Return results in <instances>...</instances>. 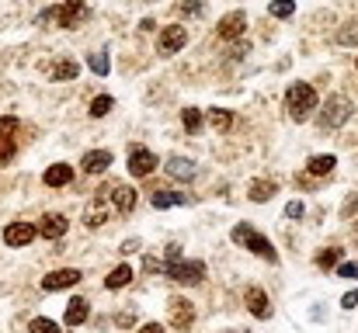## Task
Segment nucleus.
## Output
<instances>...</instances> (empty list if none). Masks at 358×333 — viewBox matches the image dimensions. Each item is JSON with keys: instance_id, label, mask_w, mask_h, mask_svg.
I'll list each match as a JSON object with an SVG mask.
<instances>
[{"instance_id": "f257e3e1", "label": "nucleus", "mask_w": 358, "mask_h": 333, "mask_svg": "<svg viewBox=\"0 0 358 333\" xmlns=\"http://www.w3.org/2000/svg\"><path fill=\"white\" fill-rule=\"evenodd\" d=\"M234 243H240L243 250H250V253H257V257H264L268 264H278V253H275V246H271V239L268 236H261L254 225H247V222H240L234 225Z\"/></svg>"}, {"instance_id": "f03ea898", "label": "nucleus", "mask_w": 358, "mask_h": 333, "mask_svg": "<svg viewBox=\"0 0 358 333\" xmlns=\"http://www.w3.org/2000/svg\"><path fill=\"white\" fill-rule=\"evenodd\" d=\"M285 105H289V114H292L296 121H306V114L317 108V91H313L310 84H292V87L285 91Z\"/></svg>"}, {"instance_id": "7ed1b4c3", "label": "nucleus", "mask_w": 358, "mask_h": 333, "mask_svg": "<svg viewBox=\"0 0 358 333\" xmlns=\"http://www.w3.org/2000/svg\"><path fill=\"white\" fill-rule=\"evenodd\" d=\"M164 274L171 281H178V285H199L206 278V264L202 260H181V257H174V260L164 264Z\"/></svg>"}, {"instance_id": "20e7f679", "label": "nucleus", "mask_w": 358, "mask_h": 333, "mask_svg": "<svg viewBox=\"0 0 358 333\" xmlns=\"http://www.w3.org/2000/svg\"><path fill=\"white\" fill-rule=\"evenodd\" d=\"M108 188H112V184L98 188V191H94V202H91V205L84 209V222H87V229H98V225H105V222H108V216H112Z\"/></svg>"}, {"instance_id": "39448f33", "label": "nucleus", "mask_w": 358, "mask_h": 333, "mask_svg": "<svg viewBox=\"0 0 358 333\" xmlns=\"http://www.w3.org/2000/svg\"><path fill=\"white\" fill-rule=\"evenodd\" d=\"M348 118H352V101H348L345 94L327 98V105H324V125H327V128H341Z\"/></svg>"}, {"instance_id": "423d86ee", "label": "nucleus", "mask_w": 358, "mask_h": 333, "mask_svg": "<svg viewBox=\"0 0 358 333\" xmlns=\"http://www.w3.org/2000/svg\"><path fill=\"white\" fill-rule=\"evenodd\" d=\"M243 28H247V14H243V10H230V14L220 17L216 35H220L223 42H237L240 35H243Z\"/></svg>"}, {"instance_id": "0eeeda50", "label": "nucleus", "mask_w": 358, "mask_h": 333, "mask_svg": "<svg viewBox=\"0 0 358 333\" xmlns=\"http://www.w3.org/2000/svg\"><path fill=\"white\" fill-rule=\"evenodd\" d=\"M153 167H157V156H153L146 146H132V149H129V174H132V177H150Z\"/></svg>"}, {"instance_id": "6e6552de", "label": "nucleus", "mask_w": 358, "mask_h": 333, "mask_svg": "<svg viewBox=\"0 0 358 333\" xmlns=\"http://www.w3.org/2000/svg\"><path fill=\"white\" fill-rule=\"evenodd\" d=\"M80 278H84V274H80L77 267H59V271H52V274L42 278V288H45V292H63V288H73Z\"/></svg>"}, {"instance_id": "1a4fd4ad", "label": "nucleus", "mask_w": 358, "mask_h": 333, "mask_svg": "<svg viewBox=\"0 0 358 333\" xmlns=\"http://www.w3.org/2000/svg\"><path fill=\"white\" fill-rule=\"evenodd\" d=\"M167 313H171V327L174 330H188L195 323V306L188 299H171L167 302Z\"/></svg>"}, {"instance_id": "9d476101", "label": "nucleus", "mask_w": 358, "mask_h": 333, "mask_svg": "<svg viewBox=\"0 0 358 333\" xmlns=\"http://www.w3.org/2000/svg\"><path fill=\"white\" fill-rule=\"evenodd\" d=\"M185 42H188V31H185L181 24H167V28L160 31V56H174V52H181Z\"/></svg>"}, {"instance_id": "9b49d317", "label": "nucleus", "mask_w": 358, "mask_h": 333, "mask_svg": "<svg viewBox=\"0 0 358 333\" xmlns=\"http://www.w3.org/2000/svg\"><path fill=\"white\" fill-rule=\"evenodd\" d=\"M35 236H38V225H31V222H10L3 229V243L7 246H28Z\"/></svg>"}, {"instance_id": "f8f14e48", "label": "nucleus", "mask_w": 358, "mask_h": 333, "mask_svg": "<svg viewBox=\"0 0 358 333\" xmlns=\"http://www.w3.org/2000/svg\"><path fill=\"white\" fill-rule=\"evenodd\" d=\"M243 302H247V309H250L254 320H268V316H271V302H268V292H264V288L250 285V288L243 292Z\"/></svg>"}, {"instance_id": "ddd939ff", "label": "nucleus", "mask_w": 358, "mask_h": 333, "mask_svg": "<svg viewBox=\"0 0 358 333\" xmlns=\"http://www.w3.org/2000/svg\"><path fill=\"white\" fill-rule=\"evenodd\" d=\"M108 202H112V209H115L119 216H129V212L136 209V191H132L129 184H112V188H108Z\"/></svg>"}, {"instance_id": "4468645a", "label": "nucleus", "mask_w": 358, "mask_h": 333, "mask_svg": "<svg viewBox=\"0 0 358 333\" xmlns=\"http://www.w3.org/2000/svg\"><path fill=\"white\" fill-rule=\"evenodd\" d=\"M66 229H70V222H66V216H59V212H49L45 219L38 222V232L45 239H59V236H66Z\"/></svg>"}, {"instance_id": "2eb2a0df", "label": "nucleus", "mask_w": 358, "mask_h": 333, "mask_svg": "<svg viewBox=\"0 0 358 333\" xmlns=\"http://www.w3.org/2000/svg\"><path fill=\"white\" fill-rule=\"evenodd\" d=\"M80 167H84L87 174H105V170L112 167V153H108V149H91V153H84Z\"/></svg>"}, {"instance_id": "dca6fc26", "label": "nucleus", "mask_w": 358, "mask_h": 333, "mask_svg": "<svg viewBox=\"0 0 358 333\" xmlns=\"http://www.w3.org/2000/svg\"><path fill=\"white\" fill-rule=\"evenodd\" d=\"M56 17H59V28H77L80 21H87V7H73V3H63L56 7Z\"/></svg>"}, {"instance_id": "f3484780", "label": "nucleus", "mask_w": 358, "mask_h": 333, "mask_svg": "<svg viewBox=\"0 0 358 333\" xmlns=\"http://www.w3.org/2000/svg\"><path fill=\"white\" fill-rule=\"evenodd\" d=\"M87 316H91L87 299H70V302H66V313H63L66 327H80V323H87Z\"/></svg>"}, {"instance_id": "a211bd4d", "label": "nucleus", "mask_w": 358, "mask_h": 333, "mask_svg": "<svg viewBox=\"0 0 358 333\" xmlns=\"http://www.w3.org/2000/svg\"><path fill=\"white\" fill-rule=\"evenodd\" d=\"M73 181V167L70 163H52L45 170V188H66Z\"/></svg>"}, {"instance_id": "6ab92c4d", "label": "nucleus", "mask_w": 358, "mask_h": 333, "mask_svg": "<svg viewBox=\"0 0 358 333\" xmlns=\"http://www.w3.org/2000/svg\"><path fill=\"white\" fill-rule=\"evenodd\" d=\"M338 167V156L334 153H324V156H310V163H306V170L313 174V177H327L331 170Z\"/></svg>"}, {"instance_id": "aec40b11", "label": "nucleus", "mask_w": 358, "mask_h": 333, "mask_svg": "<svg viewBox=\"0 0 358 333\" xmlns=\"http://www.w3.org/2000/svg\"><path fill=\"white\" fill-rule=\"evenodd\" d=\"M167 174L178 177V181H192V177H195V163L185 160V156H171V160H167Z\"/></svg>"}, {"instance_id": "412c9836", "label": "nucleus", "mask_w": 358, "mask_h": 333, "mask_svg": "<svg viewBox=\"0 0 358 333\" xmlns=\"http://www.w3.org/2000/svg\"><path fill=\"white\" fill-rule=\"evenodd\" d=\"M275 191H278V184H275V181H254V184L247 188V195H250V202H257V205H264V202H271V198H275Z\"/></svg>"}, {"instance_id": "4be33fe9", "label": "nucleus", "mask_w": 358, "mask_h": 333, "mask_svg": "<svg viewBox=\"0 0 358 333\" xmlns=\"http://www.w3.org/2000/svg\"><path fill=\"white\" fill-rule=\"evenodd\" d=\"M188 198L185 195H178V191H153L150 195V205L160 212V209H178V205H185Z\"/></svg>"}, {"instance_id": "5701e85b", "label": "nucleus", "mask_w": 358, "mask_h": 333, "mask_svg": "<svg viewBox=\"0 0 358 333\" xmlns=\"http://www.w3.org/2000/svg\"><path fill=\"white\" fill-rule=\"evenodd\" d=\"M132 278H136V274H132V267H129V264H119V267H115V271H112V274L105 278V285H108V288L115 292V288H125V285H129Z\"/></svg>"}, {"instance_id": "b1692460", "label": "nucleus", "mask_w": 358, "mask_h": 333, "mask_svg": "<svg viewBox=\"0 0 358 333\" xmlns=\"http://www.w3.org/2000/svg\"><path fill=\"white\" fill-rule=\"evenodd\" d=\"M77 73H80V66L73 59H59L52 66V80H77Z\"/></svg>"}, {"instance_id": "393cba45", "label": "nucleus", "mask_w": 358, "mask_h": 333, "mask_svg": "<svg viewBox=\"0 0 358 333\" xmlns=\"http://www.w3.org/2000/svg\"><path fill=\"white\" fill-rule=\"evenodd\" d=\"M338 45H345V49L358 45V21H348V24L338 28Z\"/></svg>"}, {"instance_id": "a878e982", "label": "nucleus", "mask_w": 358, "mask_h": 333, "mask_svg": "<svg viewBox=\"0 0 358 333\" xmlns=\"http://www.w3.org/2000/svg\"><path fill=\"white\" fill-rule=\"evenodd\" d=\"M181 121H185V128H188L192 135H199L206 118H202V111H199V108H185V111H181Z\"/></svg>"}, {"instance_id": "bb28decb", "label": "nucleus", "mask_w": 358, "mask_h": 333, "mask_svg": "<svg viewBox=\"0 0 358 333\" xmlns=\"http://www.w3.org/2000/svg\"><path fill=\"white\" fill-rule=\"evenodd\" d=\"M209 121H213V128L227 132V128L234 125V111H227V108H213V111H209Z\"/></svg>"}, {"instance_id": "cd10ccee", "label": "nucleus", "mask_w": 358, "mask_h": 333, "mask_svg": "<svg viewBox=\"0 0 358 333\" xmlns=\"http://www.w3.org/2000/svg\"><path fill=\"white\" fill-rule=\"evenodd\" d=\"M338 260H341V246H327V250H320V253H317V267H324V271H327V267H334Z\"/></svg>"}, {"instance_id": "c85d7f7f", "label": "nucleus", "mask_w": 358, "mask_h": 333, "mask_svg": "<svg viewBox=\"0 0 358 333\" xmlns=\"http://www.w3.org/2000/svg\"><path fill=\"white\" fill-rule=\"evenodd\" d=\"M87 66H91L98 77H108V70H112V63H108V56H105V52H94V56L87 59Z\"/></svg>"}, {"instance_id": "c756f323", "label": "nucleus", "mask_w": 358, "mask_h": 333, "mask_svg": "<svg viewBox=\"0 0 358 333\" xmlns=\"http://www.w3.org/2000/svg\"><path fill=\"white\" fill-rule=\"evenodd\" d=\"M112 108H115V101H112L108 94H101V98H94V101H91V114H94V118H105Z\"/></svg>"}, {"instance_id": "7c9ffc66", "label": "nucleus", "mask_w": 358, "mask_h": 333, "mask_svg": "<svg viewBox=\"0 0 358 333\" xmlns=\"http://www.w3.org/2000/svg\"><path fill=\"white\" fill-rule=\"evenodd\" d=\"M268 10H271V17H289L296 10V0H275Z\"/></svg>"}, {"instance_id": "2f4dec72", "label": "nucleus", "mask_w": 358, "mask_h": 333, "mask_svg": "<svg viewBox=\"0 0 358 333\" xmlns=\"http://www.w3.org/2000/svg\"><path fill=\"white\" fill-rule=\"evenodd\" d=\"M31 333H59V323H52V320H45V316H38V320H31Z\"/></svg>"}, {"instance_id": "473e14b6", "label": "nucleus", "mask_w": 358, "mask_h": 333, "mask_svg": "<svg viewBox=\"0 0 358 333\" xmlns=\"http://www.w3.org/2000/svg\"><path fill=\"white\" fill-rule=\"evenodd\" d=\"M178 10H181L185 17H199V14H202L206 7H202L199 0H181V3H178Z\"/></svg>"}, {"instance_id": "72a5a7b5", "label": "nucleus", "mask_w": 358, "mask_h": 333, "mask_svg": "<svg viewBox=\"0 0 358 333\" xmlns=\"http://www.w3.org/2000/svg\"><path fill=\"white\" fill-rule=\"evenodd\" d=\"M14 132H17V118L14 114H3L0 118V139H10Z\"/></svg>"}, {"instance_id": "f704fd0d", "label": "nucleus", "mask_w": 358, "mask_h": 333, "mask_svg": "<svg viewBox=\"0 0 358 333\" xmlns=\"http://www.w3.org/2000/svg\"><path fill=\"white\" fill-rule=\"evenodd\" d=\"M14 139H0V163H10V156H14Z\"/></svg>"}, {"instance_id": "c9c22d12", "label": "nucleus", "mask_w": 358, "mask_h": 333, "mask_svg": "<svg viewBox=\"0 0 358 333\" xmlns=\"http://www.w3.org/2000/svg\"><path fill=\"white\" fill-rule=\"evenodd\" d=\"M338 274H341V278H348V281H355L358 278V264L355 260H352V264H341V267H338Z\"/></svg>"}, {"instance_id": "e433bc0d", "label": "nucleus", "mask_w": 358, "mask_h": 333, "mask_svg": "<svg viewBox=\"0 0 358 333\" xmlns=\"http://www.w3.org/2000/svg\"><path fill=\"white\" fill-rule=\"evenodd\" d=\"M303 212H306L303 202H289V205H285V216H289V219H303Z\"/></svg>"}, {"instance_id": "4c0bfd02", "label": "nucleus", "mask_w": 358, "mask_h": 333, "mask_svg": "<svg viewBox=\"0 0 358 333\" xmlns=\"http://www.w3.org/2000/svg\"><path fill=\"white\" fill-rule=\"evenodd\" d=\"M115 323H119L122 330H129V327H136V313H119V316H115Z\"/></svg>"}, {"instance_id": "58836bf2", "label": "nucleus", "mask_w": 358, "mask_h": 333, "mask_svg": "<svg viewBox=\"0 0 358 333\" xmlns=\"http://www.w3.org/2000/svg\"><path fill=\"white\" fill-rule=\"evenodd\" d=\"M143 267H146L150 274H160V271H164V264H160L157 257H146V260H143Z\"/></svg>"}, {"instance_id": "ea45409f", "label": "nucleus", "mask_w": 358, "mask_h": 333, "mask_svg": "<svg viewBox=\"0 0 358 333\" xmlns=\"http://www.w3.org/2000/svg\"><path fill=\"white\" fill-rule=\"evenodd\" d=\"M341 306H345V309H355V306H358V288H355V292H348V295L341 299Z\"/></svg>"}, {"instance_id": "a19ab883", "label": "nucleus", "mask_w": 358, "mask_h": 333, "mask_svg": "<svg viewBox=\"0 0 358 333\" xmlns=\"http://www.w3.org/2000/svg\"><path fill=\"white\" fill-rule=\"evenodd\" d=\"M52 17H56V7H45V10H42L35 21H38V24H45V21H52Z\"/></svg>"}, {"instance_id": "79ce46f5", "label": "nucleus", "mask_w": 358, "mask_h": 333, "mask_svg": "<svg viewBox=\"0 0 358 333\" xmlns=\"http://www.w3.org/2000/svg\"><path fill=\"white\" fill-rule=\"evenodd\" d=\"M132 250H139V239H129V243H122V253H132Z\"/></svg>"}, {"instance_id": "37998d69", "label": "nucleus", "mask_w": 358, "mask_h": 333, "mask_svg": "<svg viewBox=\"0 0 358 333\" xmlns=\"http://www.w3.org/2000/svg\"><path fill=\"white\" fill-rule=\"evenodd\" d=\"M139 333H164V327H160V323H146Z\"/></svg>"}, {"instance_id": "c03bdc74", "label": "nucleus", "mask_w": 358, "mask_h": 333, "mask_svg": "<svg viewBox=\"0 0 358 333\" xmlns=\"http://www.w3.org/2000/svg\"><path fill=\"white\" fill-rule=\"evenodd\" d=\"M247 49H250V45H247V42H240L237 49H234V56H237V59H240V56H247Z\"/></svg>"}, {"instance_id": "a18cd8bd", "label": "nucleus", "mask_w": 358, "mask_h": 333, "mask_svg": "<svg viewBox=\"0 0 358 333\" xmlns=\"http://www.w3.org/2000/svg\"><path fill=\"white\" fill-rule=\"evenodd\" d=\"M345 212H348V216H355V212H358V198L352 202V205H348V209H345Z\"/></svg>"}, {"instance_id": "49530a36", "label": "nucleus", "mask_w": 358, "mask_h": 333, "mask_svg": "<svg viewBox=\"0 0 358 333\" xmlns=\"http://www.w3.org/2000/svg\"><path fill=\"white\" fill-rule=\"evenodd\" d=\"M63 3H73V7H80V3H84V0H63Z\"/></svg>"}, {"instance_id": "de8ad7c7", "label": "nucleus", "mask_w": 358, "mask_h": 333, "mask_svg": "<svg viewBox=\"0 0 358 333\" xmlns=\"http://www.w3.org/2000/svg\"><path fill=\"white\" fill-rule=\"evenodd\" d=\"M355 66H358V63H355Z\"/></svg>"}]
</instances>
